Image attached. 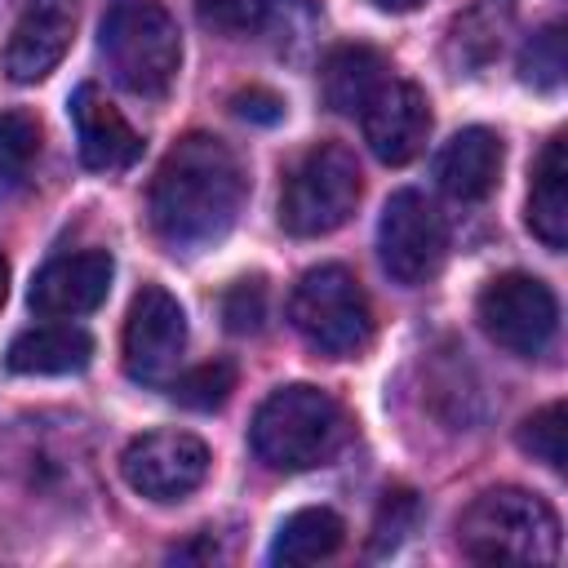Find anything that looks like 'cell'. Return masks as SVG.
<instances>
[{"label": "cell", "instance_id": "9", "mask_svg": "<svg viewBox=\"0 0 568 568\" xmlns=\"http://www.w3.org/2000/svg\"><path fill=\"white\" fill-rule=\"evenodd\" d=\"M186 351V315L160 284H142L124 320V368L142 386H164Z\"/></svg>", "mask_w": 568, "mask_h": 568}, {"label": "cell", "instance_id": "6", "mask_svg": "<svg viewBox=\"0 0 568 568\" xmlns=\"http://www.w3.org/2000/svg\"><path fill=\"white\" fill-rule=\"evenodd\" d=\"M359 204V164L337 142H315L297 155L280 191V226L288 235L315 240L337 231Z\"/></svg>", "mask_w": 568, "mask_h": 568}, {"label": "cell", "instance_id": "8", "mask_svg": "<svg viewBox=\"0 0 568 568\" xmlns=\"http://www.w3.org/2000/svg\"><path fill=\"white\" fill-rule=\"evenodd\" d=\"M377 253L395 284L417 288L444 262V222L422 191H395L377 222Z\"/></svg>", "mask_w": 568, "mask_h": 568}, {"label": "cell", "instance_id": "29", "mask_svg": "<svg viewBox=\"0 0 568 568\" xmlns=\"http://www.w3.org/2000/svg\"><path fill=\"white\" fill-rule=\"evenodd\" d=\"M4 293H9V262H4V253H0V306H4Z\"/></svg>", "mask_w": 568, "mask_h": 568}, {"label": "cell", "instance_id": "26", "mask_svg": "<svg viewBox=\"0 0 568 568\" xmlns=\"http://www.w3.org/2000/svg\"><path fill=\"white\" fill-rule=\"evenodd\" d=\"M413 515H417L413 493H386L382 515H377V537H373V550H390V546H399V537H404V528L413 524Z\"/></svg>", "mask_w": 568, "mask_h": 568}, {"label": "cell", "instance_id": "10", "mask_svg": "<svg viewBox=\"0 0 568 568\" xmlns=\"http://www.w3.org/2000/svg\"><path fill=\"white\" fill-rule=\"evenodd\" d=\"M124 484L146 501H182L209 475V448L191 430H146L120 457Z\"/></svg>", "mask_w": 568, "mask_h": 568}, {"label": "cell", "instance_id": "23", "mask_svg": "<svg viewBox=\"0 0 568 568\" xmlns=\"http://www.w3.org/2000/svg\"><path fill=\"white\" fill-rule=\"evenodd\" d=\"M519 448L532 453L537 462H546L550 470H564V404L537 408V413L519 426Z\"/></svg>", "mask_w": 568, "mask_h": 568}, {"label": "cell", "instance_id": "4", "mask_svg": "<svg viewBox=\"0 0 568 568\" xmlns=\"http://www.w3.org/2000/svg\"><path fill=\"white\" fill-rule=\"evenodd\" d=\"M457 541L475 564H550L559 555V519L537 493L488 488L457 519Z\"/></svg>", "mask_w": 568, "mask_h": 568}, {"label": "cell", "instance_id": "24", "mask_svg": "<svg viewBox=\"0 0 568 568\" xmlns=\"http://www.w3.org/2000/svg\"><path fill=\"white\" fill-rule=\"evenodd\" d=\"M195 13L217 36H253L266 22L271 0H195Z\"/></svg>", "mask_w": 568, "mask_h": 568}, {"label": "cell", "instance_id": "16", "mask_svg": "<svg viewBox=\"0 0 568 568\" xmlns=\"http://www.w3.org/2000/svg\"><path fill=\"white\" fill-rule=\"evenodd\" d=\"M89 359H93V337L84 328H75V324H40V328H27L4 351L9 373H27V377L80 373Z\"/></svg>", "mask_w": 568, "mask_h": 568}, {"label": "cell", "instance_id": "15", "mask_svg": "<svg viewBox=\"0 0 568 568\" xmlns=\"http://www.w3.org/2000/svg\"><path fill=\"white\" fill-rule=\"evenodd\" d=\"M497 173H501V138L484 124H470V129L453 133L444 142V151L435 155L439 186L462 204L484 200L497 186Z\"/></svg>", "mask_w": 568, "mask_h": 568}, {"label": "cell", "instance_id": "25", "mask_svg": "<svg viewBox=\"0 0 568 568\" xmlns=\"http://www.w3.org/2000/svg\"><path fill=\"white\" fill-rule=\"evenodd\" d=\"M222 320L231 333H257L262 320H266V284L253 275V280H235L226 293H222Z\"/></svg>", "mask_w": 568, "mask_h": 568}, {"label": "cell", "instance_id": "5", "mask_svg": "<svg viewBox=\"0 0 568 568\" xmlns=\"http://www.w3.org/2000/svg\"><path fill=\"white\" fill-rule=\"evenodd\" d=\"M288 320L328 359H351L373 337V311L359 280L346 266H311L288 297Z\"/></svg>", "mask_w": 568, "mask_h": 568}, {"label": "cell", "instance_id": "13", "mask_svg": "<svg viewBox=\"0 0 568 568\" xmlns=\"http://www.w3.org/2000/svg\"><path fill=\"white\" fill-rule=\"evenodd\" d=\"M75 13H80L75 0H27L22 4L9 31V44H4V71L13 84H36L62 62L75 36Z\"/></svg>", "mask_w": 568, "mask_h": 568}, {"label": "cell", "instance_id": "12", "mask_svg": "<svg viewBox=\"0 0 568 568\" xmlns=\"http://www.w3.org/2000/svg\"><path fill=\"white\" fill-rule=\"evenodd\" d=\"M111 275L115 262L106 248H80V253H62L53 262H44L31 280V306L36 315L49 320H75L89 315L106 302L111 293Z\"/></svg>", "mask_w": 568, "mask_h": 568}, {"label": "cell", "instance_id": "3", "mask_svg": "<svg viewBox=\"0 0 568 568\" xmlns=\"http://www.w3.org/2000/svg\"><path fill=\"white\" fill-rule=\"evenodd\" d=\"M102 58L133 98H164L182 67V36L164 0H111L102 13Z\"/></svg>", "mask_w": 568, "mask_h": 568}, {"label": "cell", "instance_id": "7", "mask_svg": "<svg viewBox=\"0 0 568 568\" xmlns=\"http://www.w3.org/2000/svg\"><path fill=\"white\" fill-rule=\"evenodd\" d=\"M475 320L501 351L532 359L550 346V337L559 328V302H555L550 284H541L537 275L506 271L484 284V293L475 302Z\"/></svg>", "mask_w": 568, "mask_h": 568}, {"label": "cell", "instance_id": "28", "mask_svg": "<svg viewBox=\"0 0 568 568\" xmlns=\"http://www.w3.org/2000/svg\"><path fill=\"white\" fill-rule=\"evenodd\" d=\"M377 9H386V13H413L417 4H426V0H373Z\"/></svg>", "mask_w": 568, "mask_h": 568}, {"label": "cell", "instance_id": "20", "mask_svg": "<svg viewBox=\"0 0 568 568\" xmlns=\"http://www.w3.org/2000/svg\"><path fill=\"white\" fill-rule=\"evenodd\" d=\"M40 160V120L31 111H0V191H18Z\"/></svg>", "mask_w": 568, "mask_h": 568}, {"label": "cell", "instance_id": "2", "mask_svg": "<svg viewBox=\"0 0 568 568\" xmlns=\"http://www.w3.org/2000/svg\"><path fill=\"white\" fill-rule=\"evenodd\" d=\"M248 439L266 466L311 470L346 444V413L320 386H280L257 404Z\"/></svg>", "mask_w": 568, "mask_h": 568}, {"label": "cell", "instance_id": "19", "mask_svg": "<svg viewBox=\"0 0 568 568\" xmlns=\"http://www.w3.org/2000/svg\"><path fill=\"white\" fill-rule=\"evenodd\" d=\"M346 541V524L328 510V506H306V510H293L275 541H271V564H320L328 555H337Z\"/></svg>", "mask_w": 568, "mask_h": 568}, {"label": "cell", "instance_id": "27", "mask_svg": "<svg viewBox=\"0 0 568 568\" xmlns=\"http://www.w3.org/2000/svg\"><path fill=\"white\" fill-rule=\"evenodd\" d=\"M231 111L240 120H248V124H275L284 115V98L271 93V89H262V84H248V89H240L231 98Z\"/></svg>", "mask_w": 568, "mask_h": 568}, {"label": "cell", "instance_id": "14", "mask_svg": "<svg viewBox=\"0 0 568 568\" xmlns=\"http://www.w3.org/2000/svg\"><path fill=\"white\" fill-rule=\"evenodd\" d=\"M71 124H75V146L80 160L98 173H115L129 169L142 155V138L133 133V124L120 115V106H111V98L98 84H80L71 93Z\"/></svg>", "mask_w": 568, "mask_h": 568}, {"label": "cell", "instance_id": "21", "mask_svg": "<svg viewBox=\"0 0 568 568\" xmlns=\"http://www.w3.org/2000/svg\"><path fill=\"white\" fill-rule=\"evenodd\" d=\"M235 390V364L231 359H209L182 377H169V395L182 404V408H195V413H209V408H222Z\"/></svg>", "mask_w": 568, "mask_h": 568}, {"label": "cell", "instance_id": "18", "mask_svg": "<svg viewBox=\"0 0 568 568\" xmlns=\"http://www.w3.org/2000/svg\"><path fill=\"white\" fill-rule=\"evenodd\" d=\"M386 62L377 49L368 44H337L328 58H324V71H320V84H324V102L342 115H355L364 111V102L377 93V84L386 80L382 75Z\"/></svg>", "mask_w": 568, "mask_h": 568}, {"label": "cell", "instance_id": "22", "mask_svg": "<svg viewBox=\"0 0 568 568\" xmlns=\"http://www.w3.org/2000/svg\"><path fill=\"white\" fill-rule=\"evenodd\" d=\"M519 75L532 89H555L564 80V27L559 22L528 36V44L519 53Z\"/></svg>", "mask_w": 568, "mask_h": 568}, {"label": "cell", "instance_id": "11", "mask_svg": "<svg viewBox=\"0 0 568 568\" xmlns=\"http://www.w3.org/2000/svg\"><path fill=\"white\" fill-rule=\"evenodd\" d=\"M364 142L382 164H408L430 133V102L408 80H382L359 111Z\"/></svg>", "mask_w": 568, "mask_h": 568}, {"label": "cell", "instance_id": "17", "mask_svg": "<svg viewBox=\"0 0 568 568\" xmlns=\"http://www.w3.org/2000/svg\"><path fill=\"white\" fill-rule=\"evenodd\" d=\"M528 231L546 248L568 244V160H564V133H555L537 164H532V186H528Z\"/></svg>", "mask_w": 568, "mask_h": 568}, {"label": "cell", "instance_id": "1", "mask_svg": "<svg viewBox=\"0 0 568 568\" xmlns=\"http://www.w3.org/2000/svg\"><path fill=\"white\" fill-rule=\"evenodd\" d=\"M244 191L248 182L240 155L213 133H191L160 160L151 178V195H146L151 231L182 253L217 244L235 226L244 209Z\"/></svg>", "mask_w": 568, "mask_h": 568}]
</instances>
